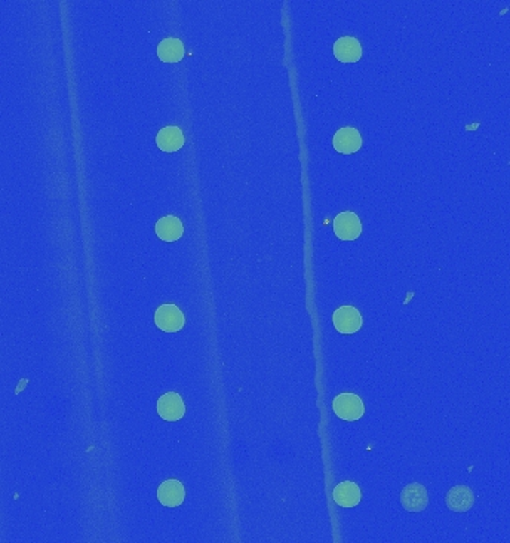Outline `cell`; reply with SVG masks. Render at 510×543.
Masks as SVG:
<instances>
[{"label":"cell","mask_w":510,"mask_h":543,"mask_svg":"<svg viewBox=\"0 0 510 543\" xmlns=\"http://www.w3.org/2000/svg\"><path fill=\"white\" fill-rule=\"evenodd\" d=\"M333 410L341 420L355 422L365 413V405L356 393H340L333 401Z\"/></svg>","instance_id":"6da1fadb"},{"label":"cell","mask_w":510,"mask_h":543,"mask_svg":"<svg viewBox=\"0 0 510 543\" xmlns=\"http://www.w3.org/2000/svg\"><path fill=\"white\" fill-rule=\"evenodd\" d=\"M155 322L162 331L177 333L184 327L186 318L175 304H162L155 314Z\"/></svg>","instance_id":"7a4b0ae2"},{"label":"cell","mask_w":510,"mask_h":543,"mask_svg":"<svg viewBox=\"0 0 510 543\" xmlns=\"http://www.w3.org/2000/svg\"><path fill=\"white\" fill-rule=\"evenodd\" d=\"M334 327L341 334H353L362 329V315L353 306H341L333 315Z\"/></svg>","instance_id":"3957f363"},{"label":"cell","mask_w":510,"mask_h":543,"mask_svg":"<svg viewBox=\"0 0 510 543\" xmlns=\"http://www.w3.org/2000/svg\"><path fill=\"white\" fill-rule=\"evenodd\" d=\"M157 414L167 422H177L183 419V415L186 414L183 398L177 392H168L162 395L157 401Z\"/></svg>","instance_id":"277c9868"},{"label":"cell","mask_w":510,"mask_h":543,"mask_svg":"<svg viewBox=\"0 0 510 543\" xmlns=\"http://www.w3.org/2000/svg\"><path fill=\"white\" fill-rule=\"evenodd\" d=\"M334 232L341 241H355L362 233V223L355 212H340L334 219Z\"/></svg>","instance_id":"5b68a950"},{"label":"cell","mask_w":510,"mask_h":543,"mask_svg":"<svg viewBox=\"0 0 510 543\" xmlns=\"http://www.w3.org/2000/svg\"><path fill=\"white\" fill-rule=\"evenodd\" d=\"M400 502H402V506L410 512H420L426 510L429 503L426 487L417 482L407 485L402 493H400Z\"/></svg>","instance_id":"8992f818"},{"label":"cell","mask_w":510,"mask_h":543,"mask_svg":"<svg viewBox=\"0 0 510 543\" xmlns=\"http://www.w3.org/2000/svg\"><path fill=\"white\" fill-rule=\"evenodd\" d=\"M186 490L183 482L178 480H167L163 481L157 488V499L163 506L168 508H177L184 502Z\"/></svg>","instance_id":"52a82bcc"},{"label":"cell","mask_w":510,"mask_h":543,"mask_svg":"<svg viewBox=\"0 0 510 543\" xmlns=\"http://www.w3.org/2000/svg\"><path fill=\"white\" fill-rule=\"evenodd\" d=\"M445 500L451 511L466 512L475 503V495L467 485H455L447 493Z\"/></svg>","instance_id":"ba28073f"},{"label":"cell","mask_w":510,"mask_h":543,"mask_svg":"<svg viewBox=\"0 0 510 543\" xmlns=\"http://www.w3.org/2000/svg\"><path fill=\"white\" fill-rule=\"evenodd\" d=\"M333 144H334V149L338 153L350 155V153H356L362 148V137L358 130L349 128L348 126V128H341L337 131V134L334 135Z\"/></svg>","instance_id":"9c48e42d"},{"label":"cell","mask_w":510,"mask_h":543,"mask_svg":"<svg viewBox=\"0 0 510 543\" xmlns=\"http://www.w3.org/2000/svg\"><path fill=\"white\" fill-rule=\"evenodd\" d=\"M333 497H334L335 503L343 506V508H355V506H358L360 502L362 493H360V488L356 482L344 481V482H340L334 488Z\"/></svg>","instance_id":"30bf717a"},{"label":"cell","mask_w":510,"mask_h":543,"mask_svg":"<svg viewBox=\"0 0 510 543\" xmlns=\"http://www.w3.org/2000/svg\"><path fill=\"white\" fill-rule=\"evenodd\" d=\"M184 233V226L175 215H167L156 223V234L165 242L178 241Z\"/></svg>","instance_id":"8fae6325"},{"label":"cell","mask_w":510,"mask_h":543,"mask_svg":"<svg viewBox=\"0 0 510 543\" xmlns=\"http://www.w3.org/2000/svg\"><path fill=\"white\" fill-rule=\"evenodd\" d=\"M334 56L341 63H356L362 58V46L358 39L348 36L335 42Z\"/></svg>","instance_id":"7c38bea8"},{"label":"cell","mask_w":510,"mask_h":543,"mask_svg":"<svg viewBox=\"0 0 510 543\" xmlns=\"http://www.w3.org/2000/svg\"><path fill=\"white\" fill-rule=\"evenodd\" d=\"M156 143L160 150L172 153L184 146V134L178 126H167V128L159 131Z\"/></svg>","instance_id":"4fadbf2b"},{"label":"cell","mask_w":510,"mask_h":543,"mask_svg":"<svg viewBox=\"0 0 510 543\" xmlns=\"http://www.w3.org/2000/svg\"><path fill=\"white\" fill-rule=\"evenodd\" d=\"M157 57L163 63H178L184 58V45L179 39H163L157 46Z\"/></svg>","instance_id":"5bb4252c"}]
</instances>
